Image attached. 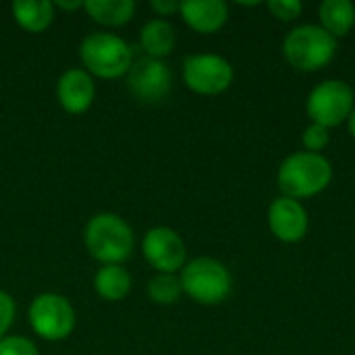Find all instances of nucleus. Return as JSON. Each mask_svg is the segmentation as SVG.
I'll return each mask as SVG.
<instances>
[{
    "instance_id": "nucleus-1",
    "label": "nucleus",
    "mask_w": 355,
    "mask_h": 355,
    "mask_svg": "<svg viewBox=\"0 0 355 355\" xmlns=\"http://www.w3.org/2000/svg\"><path fill=\"white\" fill-rule=\"evenodd\" d=\"M333 181V164L324 154L297 150L289 154L277 171V183L283 196L308 200L322 193Z\"/></svg>"
},
{
    "instance_id": "nucleus-2",
    "label": "nucleus",
    "mask_w": 355,
    "mask_h": 355,
    "mask_svg": "<svg viewBox=\"0 0 355 355\" xmlns=\"http://www.w3.org/2000/svg\"><path fill=\"white\" fill-rule=\"evenodd\" d=\"M83 241L94 260L102 264H121L131 256L135 235L129 223L119 214L98 212L87 220Z\"/></svg>"
},
{
    "instance_id": "nucleus-3",
    "label": "nucleus",
    "mask_w": 355,
    "mask_h": 355,
    "mask_svg": "<svg viewBox=\"0 0 355 355\" xmlns=\"http://www.w3.org/2000/svg\"><path fill=\"white\" fill-rule=\"evenodd\" d=\"M283 54L297 71L314 73L324 69L337 54V37L318 23L293 27L283 40Z\"/></svg>"
},
{
    "instance_id": "nucleus-4",
    "label": "nucleus",
    "mask_w": 355,
    "mask_h": 355,
    "mask_svg": "<svg viewBox=\"0 0 355 355\" xmlns=\"http://www.w3.org/2000/svg\"><path fill=\"white\" fill-rule=\"evenodd\" d=\"M179 279L183 285V293L202 306L223 304L233 289V277L229 268L220 260L210 256H200L189 260L181 268Z\"/></svg>"
},
{
    "instance_id": "nucleus-5",
    "label": "nucleus",
    "mask_w": 355,
    "mask_h": 355,
    "mask_svg": "<svg viewBox=\"0 0 355 355\" xmlns=\"http://www.w3.org/2000/svg\"><path fill=\"white\" fill-rule=\"evenodd\" d=\"M79 58L89 75L100 79H116L127 75L131 69L133 50L116 33L96 31L83 37L79 46Z\"/></svg>"
},
{
    "instance_id": "nucleus-6",
    "label": "nucleus",
    "mask_w": 355,
    "mask_h": 355,
    "mask_svg": "<svg viewBox=\"0 0 355 355\" xmlns=\"http://www.w3.org/2000/svg\"><path fill=\"white\" fill-rule=\"evenodd\" d=\"M354 108V87L343 79H324L316 83L306 100V110L310 121L327 129L347 123Z\"/></svg>"
},
{
    "instance_id": "nucleus-7",
    "label": "nucleus",
    "mask_w": 355,
    "mask_h": 355,
    "mask_svg": "<svg viewBox=\"0 0 355 355\" xmlns=\"http://www.w3.org/2000/svg\"><path fill=\"white\" fill-rule=\"evenodd\" d=\"M29 324L33 333L46 341H62L75 329V310L60 293H40L29 304Z\"/></svg>"
},
{
    "instance_id": "nucleus-8",
    "label": "nucleus",
    "mask_w": 355,
    "mask_h": 355,
    "mask_svg": "<svg viewBox=\"0 0 355 355\" xmlns=\"http://www.w3.org/2000/svg\"><path fill=\"white\" fill-rule=\"evenodd\" d=\"M233 79V64L220 54L200 52L183 60V81L200 96H218L231 87Z\"/></svg>"
},
{
    "instance_id": "nucleus-9",
    "label": "nucleus",
    "mask_w": 355,
    "mask_h": 355,
    "mask_svg": "<svg viewBox=\"0 0 355 355\" xmlns=\"http://www.w3.org/2000/svg\"><path fill=\"white\" fill-rule=\"evenodd\" d=\"M141 254L146 262L162 272L177 275L187 264V248L183 237L171 227H152L141 241Z\"/></svg>"
},
{
    "instance_id": "nucleus-10",
    "label": "nucleus",
    "mask_w": 355,
    "mask_h": 355,
    "mask_svg": "<svg viewBox=\"0 0 355 355\" xmlns=\"http://www.w3.org/2000/svg\"><path fill=\"white\" fill-rule=\"evenodd\" d=\"M125 77H127L129 92L144 104L162 102L173 87L171 69L162 60L152 56H144L135 60Z\"/></svg>"
},
{
    "instance_id": "nucleus-11",
    "label": "nucleus",
    "mask_w": 355,
    "mask_h": 355,
    "mask_svg": "<svg viewBox=\"0 0 355 355\" xmlns=\"http://www.w3.org/2000/svg\"><path fill=\"white\" fill-rule=\"evenodd\" d=\"M270 233L283 243H297L308 235L310 216L300 200L279 196L270 202L266 212Z\"/></svg>"
},
{
    "instance_id": "nucleus-12",
    "label": "nucleus",
    "mask_w": 355,
    "mask_h": 355,
    "mask_svg": "<svg viewBox=\"0 0 355 355\" xmlns=\"http://www.w3.org/2000/svg\"><path fill=\"white\" fill-rule=\"evenodd\" d=\"M56 98L69 114H83L96 98V83L85 69H67L58 77Z\"/></svg>"
},
{
    "instance_id": "nucleus-13",
    "label": "nucleus",
    "mask_w": 355,
    "mask_h": 355,
    "mask_svg": "<svg viewBox=\"0 0 355 355\" xmlns=\"http://www.w3.org/2000/svg\"><path fill=\"white\" fill-rule=\"evenodd\" d=\"M179 15L198 33H214L229 19V4L225 0H183Z\"/></svg>"
},
{
    "instance_id": "nucleus-14",
    "label": "nucleus",
    "mask_w": 355,
    "mask_h": 355,
    "mask_svg": "<svg viewBox=\"0 0 355 355\" xmlns=\"http://www.w3.org/2000/svg\"><path fill=\"white\" fill-rule=\"evenodd\" d=\"M12 19L29 33H42L54 21V2L50 0H17L10 4Z\"/></svg>"
},
{
    "instance_id": "nucleus-15",
    "label": "nucleus",
    "mask_w": 355,
    "mask_h": 355,
    "mask_svg": "<svg viewBox=\"0 0 355 355\" xmlns=\"http://www.w3.org/2000/svg\"><path fill=\"white\" fill-rule=\"evenodd\" d=\"M139 42L141 48L146 50L148 56L162 60L164 56H168L175 50L177 44V33L175 27L166 21V19H150L141 31H139Z\"/></svg>"
},
{
    "instance_id": "nucleus-16",
    "label": "nucleus",
    "mask_w": 355,
    "mask_h": 355,
    "mask_svg": "<svg viewBox=\"0 0 355 355\" xmlns=\"http://www.w3.org/2000/svg\"><path fill=\"white\" fill-rule=\"evenodd\" d=\"M131 275L121 264H104L94 275V289L106 302H121L131 291Z\"/></svg>"
},
{
    "instance_id": "nucleus-17",
    "label": "nucleus",
    "mask_w": 355,
    "mask_h": 355,
    "mask_svg": "<svg viewBox=\"0 0 355 355\" xmlns=\"http://www.w3.org/2000/svg\"><path fill=\"white\" fill-rule=\"evenodd\" d=\"M318 25L339 40L354 29L355 4L352 0H322L318 6Z\"/></svg>"
},
{
    "instance_id": "nucleus-18",
    "label": "nucleus",
    "mask_w": 355,
    "mask_h": 355,
    "mask_svg": "<svg viewBox=\"0 0 355 355\" xmlns=\"http://www.w3.org/2000/svg\"><path fill=\"white\" fill-rule=\"evenodd\" d=\"M83 8L96 23L106 27L125 25L135 15L133 0H87L83 2Z\"/></svg>"
},
{
    "instance_id": "nucleus-19",
    "label": "nucleus",
    "mask_w": 355,
    "mask_h": 355,
    "mask_svg": "<svg viewBox=\"0 0 355 355\" xmlns=\"http://www.w3.org/2000/svg\"><path fill=\"white\" fill-rule=\"evenodd\" d=\"M148 295H150V300L154 304L171 306V304L179 302V297L183 295L181 279L177 275H162V272H158L148 283Z\"/></svg>"
},
{
    "instance_id": "nucleus-20",
    "label": "nucleus",
    "mask_w": 355,
    "mask_h": 355,
    "mask_svg": "<svg viewBox=\"0 0 355 355\" xmlns=\"http://www.w3.org/2000/svg\"><path fill=\"white\" fill-rule=\"evenodd\" d=\"M331 129L318 125V123H310L304 133H302V146L306 152H314V154H322V150L329 146L331 141Z\"/></svg>"
},
{
    "instance_id": "nucleus-21",
    "label": "nucleus",
    "mask_w": 355,
    "mask_h": 355,
    "mask_svg": "<svg viewBox=\"0 0 355 355\" xmlns=\"http://www.w3.org/2000/svg\"><path fill=\"white\" fill-rule=\"evenodd\" d=\"M0 355H40L35 343L21 335H6L0 341Z\"/></svg>"
},
{
    "instance_id": "nucleus-22",
    "label": "nucleus",
    "mask_w": 355,
    "mask_h": 355,
    "mask_svg": "<svg viewBox=\"0 0 355 355\" xmlns=\"http://www.w3.org/2000/svg\"><path fill=\"white\" fill-rule=\"evenodd\" d=\"M266 6L272 12V17L281 21H295L304 10V4L300 0H268Z\"/></svg>"
},
{
    "instance_id": "nucleus-23",
    "label": "nucleus",
    "mask_w": 355,
    "mask_h": 355,
    "mask_svg": "<svg viewBox=\"0 0 355 355\" xmlns=\"http://www.w3.org/2000/svg\"><path fill=\"white\" fill-rule=\"evenodd\" d=\"M12 320H15V300L6 291H0V341L6 337Z\"/></svg>"
},
{
    "instance_id": "nucleus-24",
    "label": "nucleus",
    "mask_w": 355,
    "mask_h": 355,
    "mask_svg": "<svg viewBox=\"0 0 355 355\" xmlns=\"http://www.w3.org/2000/svg\"><path fill=\"white\" fill-rule=\"evenodd\" d=\"M150 8L158 15V19H162V17H171V15L179 12L181 2L179 0H152Z\"/></svg>"
},
{
    "instance_id": "nucleus-25",
    "label": "nucleus",
    "mask_w": 355,
    "mask_h": 355,
    "mask_svg": "<svg viewBox=\"0 0 355 355\" xmlns=\"http://www.w3.org/2000/svg\"><path fill=\"white\" fill-rule=\"evenodd\" d=\"M54 8H62V10H77V8H83V0H73V2L58 0V2H54Z\"/></svg>"
},
{
    "instance_id": "nucleus-26",
    "label": "nucleus",
    "mask_w": 355,
    "mask_h": 355,
    "mask_svg": "<svg viewBox=\"0 0 355 355\" xmlns=\"http://www.w3.org/2000/svg\"><path fill=\"white\" fill-rule=\"evenodd\" d=\"M347 129H349L352 137H354V139H355V108H354V110H352L349 119H347Z\"/></svg>"
}]
</instances>
